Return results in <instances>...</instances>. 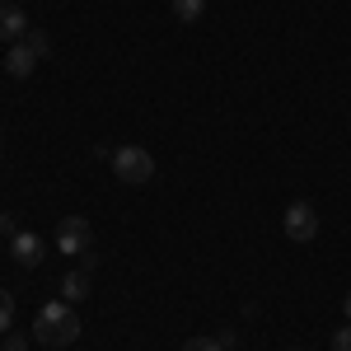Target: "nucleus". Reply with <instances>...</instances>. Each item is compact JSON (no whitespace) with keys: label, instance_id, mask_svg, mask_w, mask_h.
Wrapping results in <instances>:
<instances>
[{"label":"nucleus","instance_id":"nucleus-1","mask_svg":"<svg viewBox=\"0 0 351 351\" xmlns=\"http://www.w3.org/2000/svg\"><path fill=\"white\" fill-rule=\"evenodd\" d=\"M33 337H38L43 347H71V342L80 337V314H75V304L47 300V304L38 309V319H33Z\"/></svg>","mask_w":351,"mask_h":351},{"label":"nucleus","instance_id":"nucleus-2","mask_svg":"<svg viewBox=\"0 0 351 351\" xmlns=\"http://www.w3.org/2000/svg\"><path fill=\"white\" fill-rule=\"evenodd\" d=\"M108 160H112V173H117L122 183H132V188H141V183L155 178V155H150L145 145H117Z\"/></svg>","mask_w":351,"mask_h":351},{"label":"nucleus","instance_id":"nucleus-3","mask_svg":"<svg viewBox=\"0 0 351 351\" xmlns=\"http://www.w3.org/2000/svg\"><path fill=\"white\" fill-rule=\"evenodd\" d=\"M56 248L66 253V258H89V248H94V230H89V220L84 216H66L56 225Z\"/></svg>","mask_w":351,"mask_h":351},{"label":"nucleus","instance_id":"nucleus-4","mask_svg":"<svg viewBox=\"0 0 351 351\" xmlns=\"http://www.w3.org/2000/svg\"><path fill=\"white\" fill-rule=\"evenodd\" d=\"M281 225H286V239H295V243H309L319 234V216H314L309 202H291L286 216H281Z\"/></svg>","mask_w":351,"mask_h":351},{"label":"nucleus","instance_id":"nucleus-5","mask_svg":"<svg viewBox=\"0 0 351 351\" xmlns=\"http://www.w3.org/2000/svg\"><path fill=\"white\" fill-rule=\"evenodd\" d=\"M10 253H14V263H19V267H38V263L47 258V243H43V234L14 230V239H10Z\"/></svg>","mask_w":351,"mask_h":351},{"label":"nucleus","instance_id":"nucleus-6","mask_svg":"<svg viewBox=\"0 0 351 351\" xmlns=\"http://www.w3.org/2000/svg\"><path fill=\"white\" fill-rule=\"evenodd\" d=\"M28 33V14L14 0H0V43H19Z\"/></svg>","mask_w":351,"mask_h":351},{"label":"nucleus","instance_id":"nucleus-7","mask_svg":"<svg viewBox=\"0 0 351 351\" xmlns=\"http://www.w3.org/2000/svg\"><path fill=\"white\" fill-rule=\"evenodd\" d=\"M33 66H38V52L28 47L24 38H19V43H10V56H5V71H10L14 80H28V75H33Z\"/></svg>","mask_w":351,"mask_h":351},{"label":"nucleus","instance_id":"nucleus-8","mask_svg":"<svg viewBox=\"0 0 351 351\" xmlns=\"http://www.w3.org/2000/svg\"><path fill=\"white\" fill-rule=\"evenodd\" d=\"M56 291H61V300H66V304H80V300H89V271H66Z\"/></svg>","mask_w":351,"mask_h":351},{"label":"nucleus","instance_id":"nucleus-9","mask_svg":"<svg viewBox=\"0 0 351 351\" xmlns=\"http://www.w3.org/2000/svg\"><path fill=\"white\" fill-rule=\"evenodd\" d=\"M202 10H206V0H173V19H183V24L202 19Z\"/></svg>","mask_w":351,"mask_h":351},{"label":"nucleus","instance_id":"nucleus-10","mask_svg":"<svg viewBox=\"0 0 351 351\" xmlns=\"http://www.w3.org/2000/svg\"><path fill=\"white\" fill-rule=\"evenodd\" d=\"M24 43L33 47V52H38V61L52 52V38H47V33H38V28H28V33H24Z\"/></svg>","mask_w":351,"mask_h":351},{"label":"nucleus","instance_id":"nucleus-11","mask_svg":"<svg viewBox=\"0 0 351 351\" xmlns=\"http://www.w3.org/2000/svg\"><path fill=\"white\" fill-rule=\"evenodd\" d=\"M10 328H14V295L0 291V332H10Z\"/></svg>","mask_w":351,"mask_h":351},{"label":"nucleus","instance_id":"nucleus-12","mask_svg":"<svg viewBox=\"0 0 351 351\" xmlns=\"http://www.w3.org/2000/svg\"><path fill=\"white\" fill-rule=\"evenodd\" d=\"M183 351H225V347H220V337H188Z\"/></svg>","mask_w":351,"mask_h":351},{"label":"nucleus","instance_id":"nucleus-13","mask_svg":"<svg viewBox=\"0 0 351 351\" xmlns=\"http://www.w3.org/2000/svg\"><path fill=\"white\" fill-rule=\"evenodd\" d=\"M332 351H351V324L332 332Z\"/></svg>","mask_w":351,"mask_h":351},{"label":"nucleus","instance_id":"nucleus-14","mask_svg":"<svg viewBox=\"0 0 351 351\" xmlns=\"http://www.w3.org/2000/svg\"><path fill=\"white\" fill-rule=\"evenodd\" d=\"M5 351H28V337H19V332H14V337L5 342Z\"/></svg>","mask_w":351,"mask_h":351},{"label":"nucleus","instance_id":"nucleus-15","mask_svg":"<svg viewBox=\"0 0 351 351\" xmlns=\"http://www.w3.org/2000/svg\"><path fill=\"white\" fill-rule=\"evenodd\" d=\"M342 309H347V324H351V291H347V300H342Z\"/></svg>","mask_w":351,"mask_h":351},{"label":"nucleus","instance_id":"nucleus-16","mask_svg":"<svg viewBox=\"0 0 351 351\" xmlns=\"http://www.w3.org/2000/svg\"><path fill=\"white\" fill-rule=\"evenodd\" d=\"M286 351H300V347H286Z\"/></svg>","mask_w":351,"mask_h":351},{"label":"nucleus","instance_id":"nucleus-17","mask_svg":"<svg viewBox=\"0 0 351 351\" xmlns=\"http://www.w3.org/2000/svg\"><path fill=\"white\" fill-rule=\"evenodd\" d=\"M0 351H5V347H0Z\"/></svg>","mask_w":351,"mask_h":351}]
</instances>
